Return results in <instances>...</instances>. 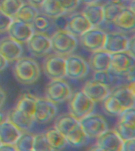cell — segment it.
Segmentation results:
<instances>
[{
    "label": "cell",
    "mask_w": 135,
    "mask_h": 151,
    "mask_svg": "<svg viewBox=\"0 0 135 151\" xmlns=\"http://www.w3.org/2000/svg\"><path fill=\"white\" fill-rule=\"evenodd\" d=\"M13 73L14 78L19 83L31 85L36 82L40 77V68L34 59L25 57L17 60Z\"/></svg>",
    "instance_id": "cell-1"
},
{
    "label": "cell",
    "mask_w": 135,
    "mask_h": 151,
    "mask_svg": "<svg viewBox=\"0 0 135 151\" xmlns=\"http://www.w3.org/2000/svg\"><path fill=\"white\" fill-rule=\"evenodd\" d=\"M135 56L127 51L111 54L109 71L118 77L126 78L129 82L134 80Z\"/></svg>",
    "instance_id": "cell-2"
},
{
    "label": "cell",
    "mask_w": 135,
    "mask_h": 151,
    "mask_svg": "<svg viewBox=\"0 0 135 151\" xmlns=\"http://www.w3.org/2000/svg\"><path fill=\"white\" fill-rule=\"evenodd\" d=\"M51 39V50L57 55L66 57L73 54L78 47V40L66 29H58Z\"/></svg>",
    "instance_id": "cell-3"
},
{
    "label": "cell",
    "mask_w": 135,
    "mask_h": 151,
    "mask_svg": "<svg viewBox=\"0 0 135 151\" xmlns=\"http://www.w3.org/2000/svg\"><path fill=\"white\" fill-rule=\"evenodd\" d=\"M67 101L69 113L78 120L93 112L96 105L82 91H77L72 93Z\"/></svg>",
    "instance_id": "cell-4"
},
{
    "label": "cell",
    "mask_w": 135,
    "mask_h": 151,
    "mask_svg": "<svg viewBox=\"0 0 135 151\" xmlns=\"http://www.w3.org/2000/svg\"><path fill=\"white\" fill-rule=\"evenodd\" d=\"M79 123L89 139H97L107 129V124L104 116L93 112L81 119Z\"/></svg>",
    "instance_id": "cell-5"
},
{
    "label": "cell",
    "mask_w": 135,
    "mask_h": 151,
    "mask_svg": "<svg viewBox=\"0 0 135 151\" xmlns=\"http://www.w3.org/2000/svg\"><path fill=\"white\" fill-rule=\"evenodd\" d=\"M105 38V31L98 27H92L79 36V41L87 51L94 52L104 49Z\"/></svg>",
    "instance_id": "cell-6"
},
{
    "label": "cell",
    "mask_w": 135,
    "mask_h": 151,
    "mask_svg": "<svg viewBox=\"0 0 135 151\" xmlns=\"http://www.w3.org/2000/svg\"><path fill=\"white\" fill-rule=\"evenodd\" d=\"M71 94L70 87L63 79L51 80L45 87V98L55 104L67 101Z\"/></svg>",
    "instance_id": "cell-7"
},
{
    "label": "cell",
    "mask_w": 135,
    "mask_h": 151,
    "mask_svg": "<svg viewBox=\"0 0 135 151\" xmlns=\"http://www.w3.org/2000/svg\"><path fill=\"white\" fill-rule=\"evenodd\" d=\"M44 73L50 80H59L66 77V61L65 57L57 54H51L43 61Z\"/></svg>",
    "instance_id": "cell-8"
},
{
    "label": "cell",
    "mask_w": 135,
    "mask_h": 151,
    "mask_svg": "<svg viewBox=\"0 0 135 151\" xmlns=\"http://www.w3.org/2000/svg\"><path fill=\"white\" fill-rule=\"evenodd\" d=\"M58 109L56 104L47 98H37L36 101L33 118L35 122L44 124L52 121L56 116Z\"/></svg>",
    "instance_id": "cell-9"
},
{
    "label": "cell",
    "mask_w": 135,
    "mask_h": 151,
    "mask_svg": "<svg viewBox=\"0 0 135 151\" xmlns=\"http://www.w3.org/2000/svg\"><path fill=\"white\" fill-rule=\"evenodd\" d=\"M66 77L71 80H81L87 76L89 67V64L81 56L70 54L65 58Z\"/></svg>",
    "instance_id": "cell-10"
},
{
    "label": "cell",
    "mask_w": 135,
    "mask_h": 151,
    "mask_svg": "<svg viewBox=\"0 0 135 151\" xmlns=\"http://www.w3.org/2000/svg\"><path fill=\"white\" fill-rule=\"evenodd\" d=\"M123 139L115 129H107L97 138L94 148L90 150L104 151H121Z\"/></svg>",
    "instance_id": "cell-11"
},
{
    "label": "cell",
    "mask_w": 135,
    "mask_h": 151,
    "mask_svg": "<svg viewBox=\"0 0 135 151\" xmlns=\"http://www.w3.org/2000/svg\"><path fill=\"white\" fill-rule=\"evenodd\" d=\"M26 45L33 56H45L51 50V39L45 33L34 32Z\"/></svg>",
    "instance_id": "cell-12"
},
{
    "label": "cell",
    "mask_w": 135,
    "mask_h": 151,
    "mask_svg": "<svg viewBox=\"0 0 135 151\" xmlns=\"http://www.w3.org/2000/svg\"><path fill=\"white\" fill-rule=\"evenodd\" d=\"M127 35L120 32H106V38L104 49L110 54L118 52L126 51L128 42Z\"/></svg>",
    "instance_id": "cell-13"
},
{
    "label": "cell",
    "mask_w": 135,
    "mask_h": 151,
    "mask_svg": "<svg viewBox=\"0 0 135 151\" xmlns=\"http://www.w3.org/2000/svg\"><path fill=\"white\" fill-rule=\"evenodd\" d=\"M23 49L21 44L16 42L9 36L0 40V54L9 62L16 61L21 57Z\"/></svg>",
    "instance_id": "cell-14"
},
{
    "label": "cell",
    "mask_w": 135,
    "mask_h": 151,
    "mask_svg": "<svg viewBox=\"0 0 135 151\" xmlns=\"http://www.w3.org/2000/svg\"><path fill=\"white\" fill-rule=\"evenodd\" d=\"M7 32L9 37L16 42H19L20 44H24L29 40L31 35L34 32V30L30 24H27L14 19L7 30Z\"/></svg>",
    "instance_id": "cell-15"
},
{
    "label": "cell",
    "mask_w": 135,
    "mask_h": 151,
    "mask_svg": "<svg viewBox=\"0 0 135 151\" xmlns=\"http://www.w3.org/2000/svg\"><path fill=\"white\" fill-rule=\"evenodd\" d=\"M110 93L118 100L124 109L134 106V80L130 81L128 85L116 87Z\"/></svg>",
    "instance_id": "cell-16"
},
{
    "label": "cell",
    "mask_w": 135,
    "mask_h": 151,
    "mask_svg": "<svg viewBox=\"0 0 135 151\" xmlns=\"http://www.w3.org/2000/svg\"><path fill=\"white\" fill-rule=\"evenodd\" d=\"M81 91L95 103L103 101L111 91L110 87L92 80L85 83Z\"/></svg>",
    "instance_id": "cell-17"
},
{
    "label": "cell",
    "mask_w": 135,
    "mask_h": 151,
    "mask_svg": "<svg viewBox=\"0 0 135 151\" xmlns=\"http://www.w3.org/2000/svg\"><path fill=\"white\" fill-rule=\"evenodd\" d=\"M92 24L89 23L85 15L81 13H76L69 17L68 22L66 30L74 35L75 37H79L83 33L92 28Z\"/></svg>",
    "instance_id": "cell-18"
},
{
    "label": "cell",
    "mask_w": 135,
    "mask_h": 151,
    "mask_svg": "<svg viewBox=\"0 0 135 151\" xmlns=\"http://www.w3.org/2000/svg\"><path fill=\"white\" fill-rule=\"evenodd\" d=\"M7 119L15 125L21 132H29L35 122L33 116L28 115L16 108L12 109L7 113Z\"/></svg>",
    "instance_id": "cell-19"
},
{
    "label": "cell",
    "mask_w": 135,
    "mask_h": 151,
    "mask_svg": "<svg viewBox=\"0 0 135 151\" xmlns=\"http://www.w3.org/2000/svg\"><path fill=\"white\" fill-rule=\"evenodd\" d=\"M111 54L104 50L92 52L89 60V67L94 72L109 70L111 64Z\"/></svg>",
    "instance_id": "cell-20"
},
{
    "label": "cell",
    "mask_w": 135,
    "mask_h": 151,
    "mask_svg": "<svg viewBox=\"0 0 135 151\" xmlns=\"http://www.w3.org/2000/svg\"><path fill=\"white\" fill-rule=\"evenodd\" d=\"M113 24L123 32H134L135 28L134 10L124 7L114 21Z\"/></svg>",
    "instance_id": "cell-21"
},
{
    "label": "cell",
    "mask_w": 135,
    "mask_h": 151,
    "mask_svg": "<svg viewBox=\"0 0 135 151\" xmlns=\"http://www.w3.org/2000/svg\"><path fill=\"white\" fill-rule=\"evenodd\" d=\"M92 27H98L101 25L104 21L103 6L97 2L86 4L81 12Z\"/></svg>",
    "instance_id": "cell-22"
},
{
    "label": "cell",
    "mask_w": 135,
    "mask_h": 151,
    "mask_svg": "<svg viewBox=\"0 0 135 151\" xmlns=\"http://www.w3.org/2000/svg\"><path fill=\"white\" fill-rule=\"evenodd\" d=\"M21 133V131L7 119L0 124L1 143L14 144Z\"/></svg>",
    "instance_id": "cell-23"
},
{
    "label": "cell",
    "mask_w": 135,
    "mask_h": 151,
    "mask_svg": "<svg viewBox=\"0 0 135 151\" xmlns=\"http://www.w3.org/2000/svg\"><path fill=\"white\" fill-rule=\"evenodd\" d=\"M79 124V120L70 113H66L56 118V120H54V127L66 136Z\"/></svg>",
    "instance_id": "cell-24"
},
{
    "label": "cell",
    "mask_w": 135,
    "mask_h": 151,
    "mask_svg": "<svg viewBox=\"0 0 135 151\" xmlns=\"http://www.w3.org/2000/svg\"><path fill=\"white\" fill-rule=\"evenodd\" d=\"M44 133L52 150H60L68 145L66 136L54 127L47 129Z\"/></svg>",
    "instance_id": "cell-25"
},
{
    "label": "cell",
    "mask_w": 135,
    "mask_h": 151,
    "mask_svg": "<svg viewBox=\"0 0 135 151\" xmlns=\"http://www.w3.org/2000/svg\"><path fill=\"white\" fill-rule=\"evenodd\" d=\"M36 99L37 98L34 96L33 94L23 93L18 97L14 108H16L17 109H18L28 115L33 116Z\"/></svg>",
    "instance_id": "cell-26"
},
{
    "label": "cell",
    "mask_w": 135,
    "mask_h": 151,
    "mask_svg": "<svg viewBox=\"0 0 135 151\" xmlns=\"http://www.w3.org/2000/svg\"><path fill=\"white\" fill-rule=\"evenodd\" d=\"M39 14V10L29 3H23V5L20 7L18 11L15 14L14 19L23 22L27 24L32 25L34 19Z\"/></svg>",
    "instance_id": "cell-27"
},
{
    "label": "cell",
    "mask_w": 135,
    "mask_h": 151,
    "mask_svg": "<svg viewBox=\"0 0 135 151\" xmlns=\"http://www.w3.org/2000/svg\"><path fill=\"white\" fill-rule=\"evenodd\" d=\"M66 139L67 140V143L72 147H81L87 143L89 140V137L85 134V132L79 124L75 127L73 131H71L68 134L66 135Z\"/></svg>",
    "instance_id": "cell-28"
},
{
    "label": "cell",
    "mask_w": 135,
    "mask_h": 151,
    "mask_svg": "<svg viewBox=\"0 0 135 151\" xmlns=\"http://www.w3.org/2000/svg\"><path fill=\"white\" fill-rule=\"evenodd\" d=\"M32 27L34 32L46 33L54 27V19L42 13H39L34 19L32 24Z\"/></svg>",
    "instance_id": "cell-29"
},
{
    "label": "cell",
    "mask_w": 135,
    "mask_h": 151,
    "mask_svg": "<svg viewBox=\"0 0 135 151\" xmlns=\"http://www.w3.org/2000/svg\"><path fill=\"white\" fill-rule=\"evenodd\" d=\"M40 8L42 14L53 19L66 14L58 0H45Z\"/></svg>",
    "instance_id": "cell-30"
},
{
    "label": "cell",
    "mask_w": 135,
    "mask_h": 151,
    "mask_svg": "<svg viewBox=\"0 0 135 151\" xmlns=\"http://www.w3.org/2000/svg\"><path fill=\"white\" fill-rule=\"evenodd\" d=\"M103 109L105 113L111 116H118L124 109L118 101L110 93L105 99L103 100Z\"/></svg>",
    "instance_id": "cell-31"
},
{
    "label": "cell",
    "mask_w": 135,
    "mask_h": 151,
    "mask_svg": "<svg viewBox=\"0 0 135 151\" xmlns=\"http://www.w3.org/2000/svg\"><path fill=\"white\" fill-rule=\"evenodd\" d=\"M33 140L34 134L33 133L29 132H21L14 142V146L17 151H32Z\"/></svg>",
    "instance_id": "cell-32"
},
{
    "label": "cell",
    "mask_w": 135,
    "mask_h": 151,
    "mask_svg": "<svg viewBox=\"0 0 135 151\" xmlns=\"http://www.w3.org/2000/svg\"><path fill=\"white\" fill-rule=\"evenodd\" d=\"M102 6H103V9H104V23L112 24L118 14H120L122 9L124 8L118 5L113 4L110 2H106L105 4L102 5Z\"/></svg>",
    "instance_id": "cell-33"
},
{
    "label": "cell",
    "mask_w": 135,
    "mask_h": 151,
    "mask_svg": "<svg viewBox=\"0 0 135 151\" xmlns=\"http://www.w3.org/2000/svg\"><path fill=\"white\" fill-rule=\"evenodd\" d=\"M23 3V0H0V10L14 18Z\"/></svg>",
    "instance_id": "cell-34"
},
{
    "label": "cell",
    "mask_w": 135,
    "mask_h": 151,
    "mask_svg": "<svg viewBox=\"0 0 135 151\" xmlns=\"http://www.w3.org/2000/svg\"><path fill=\"white\" fill-rule=\"evenodd\" d=\"M115 130L123 140L135 138V126L118 122Z\"/></svg>",
    "instance_id": "cell-35"
},
{
    "label": "cell",
    "mask_w": 135,
    "mask_h": 151,
    "mask_svg": "<svg viewBox=\"0 0 135 151\" xmlns=\"http://www.w3.org/2000/svg\"><path fill=\"white\" fill-rule=\"evenodd\" d=\"M114 77H115V75L112 74L109 70L97 71L93 73L92 80L110 87L111 83L113 82Z\"/></svg>",
    "instance_id": "cell-36"
},
{
    "label": "cell",
    "mask_w": 135,
    "mask_h": 151,
    "mask_svg": "<svg viewBox=\"0 0 135 151\" xmlns=\"http://www.w3.org/2000/svg\"><path fill=\"white\" fill-rule=\"evenodd\" d=\"M33 150L35 151H51L52 149L49 146L44 133H39L34 134V140H33Z\"/></svg>",
    "instance_id": "cell-37"
},
{
    "label": "cell",
    "mask_w": 135,
    "mask_h": 151,
    "mask_svg": "<svg viewBox=\"0 0 135 151\" xmlns=\"http://www.w3.org/2000/svg\"><path fill=\"white\" fill-rule=\"evenodd\" d=\"M118 122L126 124L135 126V109L134 106L126 109L118 115Z\"/></svg>",
    "instance_id": "cell-38"
},
{
    "label": "cell",
    "mask_w": 135,
    "mask_h": 151,
    "mask_svg": "<svg viewBox=\"0 0 135 151\" xmlns=\"http://www.w3.org/2000/svg\"><path fill=\"white\" fill-rule=\"evenodd\" d=\"M58 1L66 13L73 12L74 9H77L81 2V0H58Z\"/></svg>",
    "instance_id": "cell-39"
},
{
    "label": "cell",
    "mask_w": 135,
    "mask_h": 151,
    "mask_svg": "<svg viewBox=\"0 0 135 151\" xmlns=\"http://www.w3.org/2000/svg\"><path fill=\"white\" fill-rule=\"evenodd\" d=\"M14 18L0 10V33L7 32Z\"/></svg>",
    "instance_id": "cell-40"
},
{
    "label": "cell",
    "mask_w": 135,
    "mask_h": 151,
    "mask_svg": "<svg viewBox=\"0 0 135 151\" xmlns=\"http://www.w3.org/2000/svg\"><path fill=\"white\" fill-rule=\"evenodd\" d=\"M66 14H62V15L56 18H54V26L58 29H66L69 18V17L66 16Z\"/></svg>",
    "instance_id": "cell-41"
},
{
    "label": "cell",
    "mask_w": 135,
    "mask_h": 151,
    "mask_svg": "<svg viewBox=\"0 0 135 151\" xmlns=\"http://www.w3.org/2000/svg\"><path fill=\"white\" fill-rule=\"evenodd\" d=\"M121 151H135V138L123 140Z\"/></svg>",
    "instance_id": "cell-42"
},
{
    "label": "cell",
    "mask_w": 135,
    "mask_h": 151,
    "mask_svg": "<svg viewBox=\"0 0 135 151\" xmlns=\"http://www.w3.org/2000/svg\"><path fill=\"white\" fill-rule=\"evenodd\" d=\"M126 51L129 52L130 54H132V55L135 56L134 55V35H132V36H130V37H129V39H128Z\"/></svg>",
    "instance_id": "cell-43"
},
{
    "label": "cell",
    "mask_w": 135,
    "mask_h": 151,
    "mask_svg": "<svg viewBox=\"0 0 135 151\" xmlns=\"http://www.w3.org/2000/svg\"><path fill=\"white\" fill-rule=\"evenodd\" d=\"M14 144L1 143L0 144V151H16Z\"/></svg>",
    "instance_id": "cell-44"
},
{
    "label": "cell",
    "mask_w": 135,
    "mask_h": 151,
    "mask_svg": "<svg viewBox=\"0 0 135 151\" xmlns=\"http://www.w3.org/2000/svg\"><path fill=\"white\" fill-rule=\"evenodd\" d=\"M108 2L113 3V4L118 5L123 7H129L130 2L131 1H127V0H108Z\"/></svg>",
    "instance_id": "cell-45"
},
{
    "label": "cell",
    "mask_w": 135,
    "mask_h": 151,
    "mask_svg": "<svg viewBox=\"0 0 135 151\" xmlns=\"http://www.w3.org/2000/svg\"><path fill=\"white\" fill-rule=\"evenodd\" d=\"M6 99H7L6 92L4 91V90L2 89V87H0V109L2 108V106L4 105L5 101H6Z\"/></svg>",
    "instance_id": "cell-46"
},
{
    "label": "cell",
    "mask_w": 135,
    "mask_h": 151,
    "mask_svg": "<svg viewBox=\"0 0 135 151\" xmlns=\"http://www.w3.org/2000/svg\"><path fill=\"white\" fill-rule=\"evenodd\" d=\"M7 64H8V61L6 60V58L2 56V54H0V73L6 68V67L7 66Z\"/></svg>",
    "instance_id": "cell-47"
},
{
    "label": "cell",
    "mask_w": 135,
    "mask_h": 151,
    "mask_svg": "<svg viewBox=\"0 0 135 151\" xmlns=\"http://www.w3.org/2000/svg\"><path fill=\"white\" fill-rule=\"evenodd\" d=\"M45 0H28V2L36 8H40Z\"/></svg>",
    "instance_id": "cell-48"
},
{
    "label": "cell",
    "mask_w": 135,
    "mask_h": 151,
    "mask_svg": "<svg viewBox=\"0 0 135 151\" xmlns=\"http://www.w3.org/2000/svg\"><path fill=\"white\" fill-rule=\"evenodd\" d=\"M6 120H7V115L2 111L0 110V124H2Z\"/></svg>",
    "instance_id": "cell-49"
},
{
    "label": "cell",
    "mask_w": 135,
    "mask_h": 151,
    "mask_svg": "<svg viewBox=\"0 0 135 151\" xmlns=\"http://www.w3.org/2000/svg\"><path fill=\"white\" fill-rule=\"evenodd\" d=\"M81 1H82L85 4H89V3H93V2H98V0H81Z\"/></svg>",
    "instance_id": "cell-50"
},
{
    "label": "cell",
    "mask_w": 135,
    "mask_h": 151,
    "mask_svg": "<svg viewBox=\"0 0 135 151\" xmlns=\"http://www.w3.org/2000/svg\"><path fill=\"white\" fill-rule=\"evenodd\" d=\"M127 1H132V0H127Z\"/></svg>",
    "instance_id": "cell-51"
},
{
    "label": "cell",
    "mask_w": 135,
    "mask_h": 151,
    "mask_svg": "<svg viewBox=\"0 0 135 151\" xmlns=\"http://www.w3.org/2000/svg\"><path fill=\"white\" fill-rule=\"evenodd\" d=\"M0 144H1V142H0Z\"/></svg>",
    "instance_id": "cell-52"
}]
</instances>
